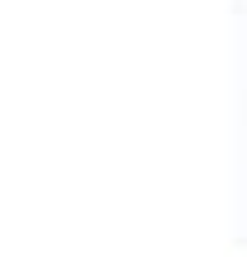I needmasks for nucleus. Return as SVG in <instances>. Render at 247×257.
<instances>
[]
</instances>
